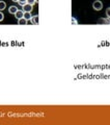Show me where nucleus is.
Instances as JSON below:
<instances>
[{"instance_id":"nucleus-4","label":"nucleus","mask_w":110,"mask_h":125,"mask_svg":"<svg viewBox=\"0 0 110 125\" xmlns=\"http://www.w3.org/2000/svg\"><path fill=\"white\" fill-rule=\"evenodd\" d=\"M23 18H24V19H26L27 21H28V20H31V18H32V16H31V12H24V16H23Z\"/></svg>"},{"instance_id":"nucleus-3","label":"nucleus","mask_w":110,"mask_h":125,"mask_svg":"<svg viewBox=\"0 0 110 125\" xmlns=\"http://www.w3.org/2000/svg\"><path fill=\"white\" fill-rule=\"evenodd\" d=\"M15 16H16V18L17 19H21V18H23V16H24V12H23V9L22 11H20V9H18V12L15 14Z\"/></svg>"},{"instance_id":"nucleus-2","label":"nucleus","mask_w":110,"mask_h":125,"mask_svg":"<svg viewBox=\"0 0 110 125\" xmlns=\"http://www.w3.org/2000/svg\"><path fill=\"white\" fill-rule=\"evenodd\" d=\"M32 11V5L29 3H26L25 5H23V12H31Z\"/></svg>"},{"instance_id":"nucleus-7","label":"nucleus","mask_w":110,"mask_h":125,"mask_svg":"<svg viewBox=\"0 0 110 125\" xmlns=\"http://www.w3.org/2000/svg\"><path fill=\"white\" fill-rule=\"evenodd\" d=\"M8 12H11V14H16V12H18V8H17L16 6H11L8 8Z\"/></svg>"},{"instance_id":"nucleus-12","label":"nucleus","mask_w":110,"mask_h":125,"mask_svg":"<svg viewBox=\"0 0 110 125\" xmlns=\"http://www.w3.org/2000/svg\"><path fill=\"white\" fill-rule=\"evenodd\" d=\"M3 18H4V15L2 14L1 12H0V21H2V20H3Z\"/></svg>"},{"instance_id":"nucleus-13","label":"nucleus","mask_w":110,"mask_h":125,"mask_svg":"<svg viewBox=\"0 0 110 125\" xmlns=\"http://www.w3.org/2000/svg\"><path fill=\"white\" fill-rule=\"evenodd\" d=\"M107 22H108V24H110V17H107Z\"/></svg>"},{"instance_id":"nucleus-14","label":"nucleus","mask_w":110,"mask_h":125,"mask_svg":"<svg viewBox=\"0 0 110 125\" xmlns=\"http://www.w3.org/2000/svg\"><path fill=\"white\" fill-rule=\"evenodd\" d=\"M72 22H73V23H76V20H75V19L73 18V19H72Z\"/></svg>"},{"instance_id":"nucleus-10","label":"nucleus","mask_w":110,"mask_h":125,"mask_svg":"<svg viewBox=\"0 0 110 125\" xmlns=\"http://www.w3.org/2000/svg\"><path fill=\"white\" fill-rule=\"evenodd\" d=\"M37 1V0H27V3H29V4H31V5H33L34 3Z\"/></svg>"},{"instance_id":"nucleus-15","label":"nucleus","mask_w":110,"mask_h":125,"mask_svg":"<svg viewBox=\"0 0 110 125\" xmlns=\"http://www.w3.org/2000/svg\"><path fill=\"white\" fill-rule=\"evenodd\" d=\"M12 1H14V2H18L19 0H12Z\"/></svg>"},{"instance_id":"nucleus-8","label":"nucleus","mask_w":110,"mask_h":125,"mask_svg":"<svg viewBox=\"0 0 110 125\" xmlns=\"http://www.w3.org/2000/svg\"><path fill=\"white\" fill-rule=\"evenodd\" d=\"M6 7V3L4 1H0V11H2V9H5Z\"/></svg>"},{"instance_id":"nucleus-11","label":"nucleus","mask_w":110,"mask_h":125,"mask_svg":"<svg viewBox=\"0 0 110 125\" xmlns=\"http://www.w3.org/2000/svg\"><path fill=\"white\" fill-rule=\"evenodd\" d=\"M106 15H107V17H110V7L106 9Z\"/></svg>"},{"instance_id":"nucleus-1","label":"nucleus","mask_w":110,"mask_h":125,"mask_svg":"<svg viewBox=\"0 0 110 125\" xmlns=\"http://www.w3.org/2000/svg\"><path fill=\"white\" fill-rule=\"evenodd\" d=\"M92 7H94L96 11H101L102 8H103V3H102L101 1H94V3H92Z\"/></svg>"},{"instance_id":"nucleus-9","label":"nucleus","mask_w":110,"mask_h":125,"mask_svg":"<svg viewBox=\"0 0 110 125\" xmlns=\"http://www.w3.org/2000/svg\"><path fill=\"white\" fill-rule=\"evenodd\" d=\"M18 3H19L21 6H23V5H25V4L27 3V0H19Z\"/></svg>"},{"instance_id":"nucleus-5","label":"nucleus","mask_w":110,"mask_h":125,"mask_svg":"<svg viewBox=\"0 0 110 125\" xmlns=\"http://www.w3.org/2000/svg\"><path fill=\"white\" fill-rule=\"evenodd\" d=\"M31 22H32L33 24H39V16H37V15H35V16H32V18H31Z\"/></svg>"},{"instance_id":"nucleus-6","label":"nucleus","mask_w":110,"mask_h":125,"mask_svg":"<svg viewBox=\"0 0 110 125\" xmlns=\"http://www.w3.org/2000/svg\"><path fill=\"white\" fill-rule=\"evenodd\" d=\"M18 24L19 25H26L27 24V20L24 19V18H21L18 20Z\"/></svg>"}]
</instances>
